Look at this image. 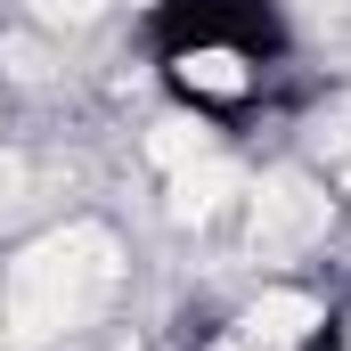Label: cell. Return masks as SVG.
<instances>
[{
	"instance_id": "cell-6",
	"label": "cell",
	"mask_w": 351,
	"mask_h": 351,
	"mask_svg": "<svg viewBox=\"0 0 351 351\" xmlns=\"http://www.w3.org/2000/svg\"><path fill=\"white\" fill-rule=\"evenodd\" d=\"M90 8H98V0H33V16H41V25H82Z\"/></svg>"
},
{
	"instance_id": "cell-1",
	"label": "cell",
	"mask_w": 351,
	"mask_h": 351,
	"mask_svg": "<svg viewBox=\"0 0 351 351\" xmlns=\"http://www.w3.org/2000/svg\"><path fill=\"white\" fill-rule=\"evenodd\" d=\"M106 269H114V245H106L98 229H66V237L33 245L25 262L8 269V327H16V335H58V327H74L90 302H98Z\"/></svg>"
},
{
	"instance_id": "cell-7",
	"label": "cell",
	"mask_w": 351,
	"mask_h": 351,
	"mask_svg": "<svg viewBox=\"0 0 351 351\" xmlns=\"http://www.w3.org/2000/svg\"><path fill=\"white\" fill-rule=\"evenodd\" d=\"M213 351H254V343H245V335H237V343H213Z\"/></svg>"
},
{
	"instance_id": "cell-2",
	"label": "cell",
	"mask_w": 351,
	"mask_h": 351,
	"mask_svg": "<svg viewBox=\"0 0 351 351\" xmlns=\"http://www.w3.org/2000/svg\"><path fill=\"white\" fill-rule=\"evenodd\" d=\"M327 229V196L311 180H269L254 196V254H294Z\"/></svg>"
},
{
	"instance_id": "cell-3",
	"label": "cell",
	"mask_w": 351,
	"mask_h": 351,
	"mask_svg": "<svg viewBox=\"0 0 351 351\" xmlns=\"http://www.w3.org/2000/svg\"><path fill=\"white\" fill-rule=\"evenodd\" d=\"M311 327H319V302L311 294H262L245 311V343L254 351H294V343H311Z\"/></svg>"
},
{
	"instance_id": "cell-5",
	"label": "cell",
	"mask_w": 351,
	"mask_h": 351,
	"mask_svg": "<svg viewBox=\"0 0 351 351\" xmlns=\"http://www.w3.org/2000/svg\"><path fill=\"white\" fill-rule=\"evenodd\" d=\"M180 82L213 90V98H237V90H245V58H237V49H188V58H180Z\"/></svg>"
},
{
	"instance_id": "cell-4",
	"label": "cell",
	"mask_w": 351,
	"mask_h": 351,
	"mask_svg": "<svg viewBox=\"0 0 351 351\" xmlns=\"http://www.w3.org/2000/svg\"><path fill=\"white\" fill-rule=\"evenodd\" d=\"M147 156H156L164 172H188V164H204V156H213V131H204L196 114H164V123H156V139H147Z\"/></svg>"
}]
</instances>
